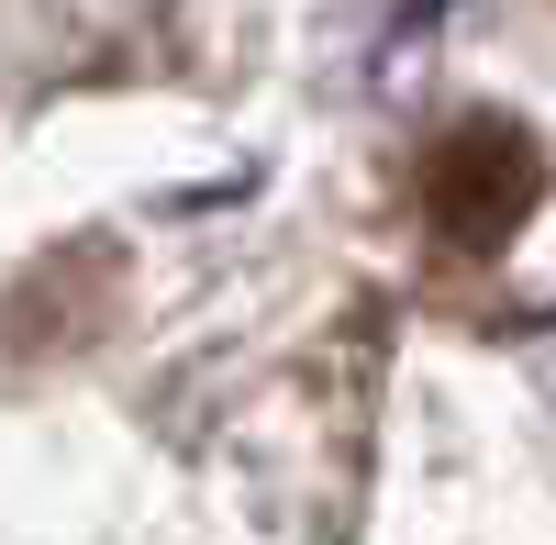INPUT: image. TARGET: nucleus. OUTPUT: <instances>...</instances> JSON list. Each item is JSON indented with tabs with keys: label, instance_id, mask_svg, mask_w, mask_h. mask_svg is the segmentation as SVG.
Here are the masks:
<instances>
[{
	"label": "nucleus",
	"instance_id": "1",
	"mask_svg": "<svg viewBox=\"0 0 556 545\" xmlns=\"http://www.w3.org/2000/svg\"><path fill=\"white\" fill-rule=\"evenodd\" d=\"M545 201V145L513 112H456L424 156H412V223L445 245V256H490L513 245Z\"/></svg>",
	"mask_w": 556,
	"mask_h": 545
}]
</instances>
